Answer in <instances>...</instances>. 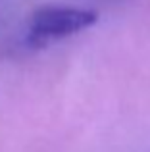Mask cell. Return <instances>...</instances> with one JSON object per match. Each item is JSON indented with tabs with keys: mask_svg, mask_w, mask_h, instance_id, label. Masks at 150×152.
Wrapping results in <instances>:
<instances>
[{
	"mask_svg": "<svg viewBox=\"0 0 150 152\" xmlns=\"http://www.w3.org/2000/svg\"><path fill=\"white\" fill-rule=\"evenodd\" d=\"M96 12L87 8L62 6V4L41 6L31 14L25 39L29 45H46L89 29L96 23Z\"/></svg>",
	"mask_w": 150,
	"mask_h": 152,
	"instance_id": "6da1fadb",
	"label": "cell"
}]
</instances>
